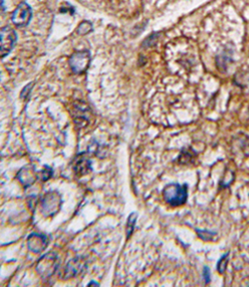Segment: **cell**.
I'll list each match as a JSON object with an SVG mask.
<instances>
[{
	"instance_id": "cell-11",
	"label": "cell",
	"mask_w": 249,
	"mask_h": 287,
	"mask_svg": "<svg viewBox=\"0 0 249 287\" xmlns=\"http://www.w3.org/2000/svg\"><path fill=\"white\" fill-rule=\"evenodd\" d=\"M89 110L90 108L87 106V104L81 102H79L78 105H74V112H73L74 122L79 127H84L85 125L88 124L90 119Z\"/></svg>"
},
{
	"instance_id": "cell-9",
	"label": "cell",
	"mask_w": 249,
	"mask_h": 287,
	"mask_svg": "<svg viewBox=\"0 0 249 287\" xmlns=\"http://www.w3.org/2000/svg\"><path fill=\"white\" fill-rule=\"evenodd\" d=\"M48 245V238L43 234H31L27 238L29 249L36 254L43 251Z\"/></svg>"
},
{
	"instance_id": "cell-2",
	"label": "cell",
	"mask_w": 249,
	"mask_h": 287,
	"mask_svg": "<svg viewBox=\"0 0 249 287\" xmlns=\"http://www.w3.org/2000/svg\"><path fill=\"white\" fill-rule=\"evenodd\" d=\"M59 267V258L54 252L43 255L36 264V271L43 280L49 279L57 272Z\"/></svg>"
},
{
	"instance_id": "cell-6",
	"label": "cell",
	"mask_w": 249,
	"mask_h": 287,
	"mask_svg": "<svg viewBox=\"0 0 249 287\" xmlns=\"http://www.w3.org/2000/svg\"><path fill=\"white\" fill-rule=\"evenodd\" d=\"M0 37H1L0 54H1V57L4 58L13 49V46L16 42L17 36H16L15 32L11 28L5 27V28H2L0 31Z\"/></svg>"
},
{
	"instance_id": "cell-16",
	"label": "cell",
	"mask_w": 249,
	"mask_h": 287,
	"mask_svg": "<svg viewBox=\"0 0 249 287\" xmlns=\"http://www.w3.org/2000/svg\"><path fill=\"white\" fill-rule=\"evenodd\" d=\"M39 175H40V179L42 181H46V180L51 179V177L53 176V171L50 166L44 165V169L39 173Z\"/></svg>"
},
{
	"instance_id": "cell-10",
	"label": "cell",
	"mask_w": 249,
	"mask_h": 287,
	"mask_svg": "<svg viewBox=\"0 0 249 287\" xmlns=\"http://www.w3.org/2000/svg\"><path fill=\"white\" fill-rule=\"evenodd\" d=\"M17 180H19L24 187H29L34 184L37 180L38 176L36 174V170L32 165H27L22 168L16 175Z\"/></svg>"
},
{
	"instance_id": "cell-5",
	"label": "cell",
	"mask_w": 249,
	"mask_h": 287,
	"mask_svg": "<svg viewBox=\"0 0 249 287\" xmlns=\"http://www.w3.org/2000/svg\"><path fill=\"white\" fill-rule=\"evenodd\" d=\"M33 17L32 7L26 2H21L18 4L16 9L11 15V20L13 25L17 28L26 27Z\"/></svg>"
},
{
	"instance_id": "cell-4",
	"label": "cell",
	"mask_w": 249,
	"mask_h": 287,
	"mask_svg": "<svg viewBox=\"0 0 249 287\" xmlns=\"http://www.w3.org/2000/svg\"><path fill=\"white\" fill-rule=\"evenodd\" d=\"M70 67L74 74H84L90 67L91 54L89 51H78L71 55L70 58Z\"/></svg>"
},
{
	"instance_id": "cell-18",
	"label": "cell",
	"mask_w": 249,
	"mask_h": 287,
	"mask_svg": "<svg viewBox=\"0 0 249 287\" xmlns=\"http://www.w3.org/2000/svg\"><path fill=\"white\" fill-rule=\"evenodd\" d=\"M203 277H204L205 283H209L210 282V270L206 266L203 268Z\"/></svg>"
},
{
	"instance_id": "cell-19",
	"label": "cell",
	"mask_w": 249,
	"mask_h": 287,
	"mask_svg": "<svg viewBox=\"0 0 249 287\" xmlns=\"http://www.w3.org/2000/svg\"><path fill=\"white\" fill-rule=\"evenodd\" d=\"M92 285H95V286H100V284H99V283H97V282H95V281H92L91 283H89V284H88V286H92Z\"/></svg>"
},
{
	"instance_id": "cell-12",
	"label": "cell",
	"mask_w": 249,
	"mask_h": 287,
	"mask_svg": "<svg viewBox=\"0 0 249 287\" xmlns=\"http://www.w3.org/2000/svg\"><path fill=\"white\" fill-rule=\"evenodd\" d=\"M137 218H138L137 213H132L131 215L129 216V219L127 221V229H126L127 239H129L134 232L135 225H136V222H137Z\"/></svg>"
},
{
	"instance_id": "cell-14",
	"label": "cell",
	"mask_w": 249,
	"mask_h": 287,
	"mask_svg": "<svg viewBox=\"0 0 249 287\" xmlns=\"http://www.w3.org/2000/svg\"><path fill=\"white\" fill-rule=\"evenodd\" d=\"M198 236L203 240V241H212L214 236L216 233L207 231V230H196Z\"/></svg>"
},
{
	"instance_id": "cell-3",
	"label": "cell",
	"mask_w": 249,
	"mask_h": 287,
	"mask_svg": "<svg viewBox=\"0 0 249 287\" xmlns=\"http://www.w3.org/2000/svg\"><path fill=\"white\" fill-rule=\"evenodd\" d=\"M63 200L58 192H47L41 199L42 214L46 217L56 215L62 207Z\"/></svg>"
},
{
	"instance_id": "cell-15",
	"label": "cell",
	"mask_w": 249,
	"mask_h": 287,
	"mask_svg": "<svg viewBox=\"0 0 249 287\" xmlns=\"http://www.w3.org/2000/svg\"><path fill=\"white\" fill-rule=\"evenodd\" d=\"M92 30H93L92 23L89 22V21H84V22H81V23L79 25V27L77 28V33H78V35L85 36V35L89 34Z\"/></svg>"
},
{
	"instance_id": "cell-17",
	"label": "cell",
	"mask_w": 249,
	"mask_h": 287,
	"mask_svg": "<svg viewBox=\"0 0 249 287\" xmlns=\"http://www.w3.org/2000/svg\"><path fill=\"white\" fill-rule=\"evenodd\" d=\"M34 86V84L33 83H31V84H29L23 90H22V92H21V94H20V97L23 99V98H26L27 96H29V93L32 91V87Z\"/></svg>"
},
{
	"instance_id": "cell-13",
	"label": "cell",
	"mask_w": 249,
	"mask_h": 287,
	"mask_svg": "<svg viewBox=\"0 0 249 287\" xmlns=\"http://www.w3.org/2000/svg\"><path fill=\"white\" fill-rule=\"evenodd\" d=\"M228 257H229V252H227L225 255H223L217 263V270L220 274H223L226 270V267H227L228 261H229Z\"/></svg>"
},
{
	"instance_id": "cell-8",
	"label": "cell",
	"mask_w": 249,
	"mask_h": 287,
	"mask_svg": "<svg viewBox=\"0 0 249 287\" xmlns=\"http://www.w3.org/2000/svg\"><path fill=\"white\" fill-rule=\"evenodd\" d=\"M72 168L73 172L75 173L76 176L82 177L88 175L89 173L92 172V161L89 159L87 154L85 152L79 153L73 160L72 162Z\"/></svg>"
},
{
	"instance_id": "cell-1",
	"label": "cell",
	"mask_w": 249,
	"mask_h": 287,
	"mask_svg": "<svg viewBox=\"0 0 249 287\" xmlns=\"http://www.w3.org/2000/svg\"><path fill=\"white\" fill-rule=\"evenodd\" d=\"M163 198L167 204L172 207H179L186 203L188 199V187L186 184H168L163 189Z\"/></svg>"
},
{
	"instance_id": "cell-7",
	"label": "cell",
	"mask_w": 249,
	"mask_h": 287,
	"mask_svg": "<svg viewBox=\"0 0 249 287\" xmlns=\"http://www.w3.org/2000/svg\"><path fill=\"white\" fill-rule=\"evenodd\" d=\"M87 259L84 257H75L67 264L64 271V279H71L78 276L87 269Z\"/></svg>"
}]
</instances>
